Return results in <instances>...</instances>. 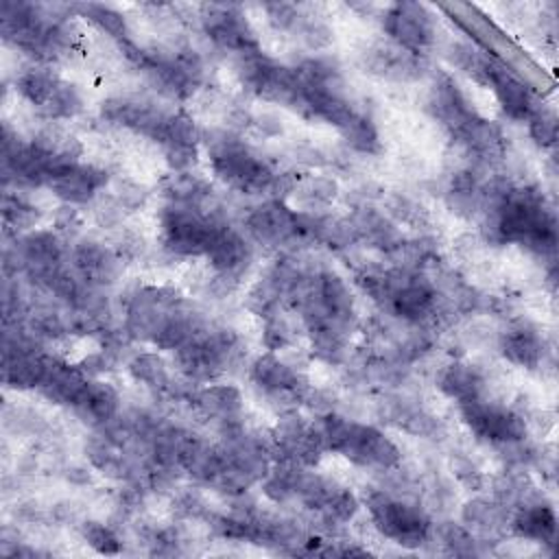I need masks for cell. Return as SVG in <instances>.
I'll return each mask as SVG.
<instances>
[{
  "label": "cell",
  "instance_id": "cell-36",
  "mask_svg": "<svg viewBox=\"0 0 559 559\" xmlns=\"http://www.w3.org/2000/svg\"><path fill=\"white\" fill-rule=\"evenodd\" d=\"M81 533H83V539H85L96 552L116 555V552L122 550L120 537H118L107 524H100V522H85Z\"/></svg>",
  "mask_w": 559,
  "mask_h": 559
},
{
  "label": "cell",
  "instance_id": "cell-16",
  "mask_svg": "<svg viewBox=\"0 0 559 559\" xmlns=\"http://www.w3.org/2000/svg\"><path fill=\"white\" fill-rule=\"evenodd\" d=\"M251 380L269 397L282 402H297L308 391V380L275 354H262L253 360Z\"/></svg>",
  "mask_w": 559,
  "mask_h": 559
},
{
  "label": "cell",
  "instance_id": "cell-24",
  "mask_svg": "<svg viewBox=\"0 0 559 559\" xmlns=\"http://www.w3.org/2000/svg\"><path fill=\"white\" fill-rule=\"evenodd\" d=\"M118 402H120L118 393L111 384L100 382V380H87V384L74 400L72 408L85 424L100 426L116 417Z\"/></svg>",
  "mask_w": 559,
  "mask_h": 559
},
{
  "label": "cell",
  "instance_id": "cell-13",
  "mask_svg": "<svg viewBox=\"0 0 559 559\" xmlns=\"http://www.w3.org/2000/svg\"><path fill=\"white\" fill-rule=\"evenodd\" d=\"M459 411L465 426L485 443L511 445L526 437V421L522 415L502 404L480 397L469 404H461Z\"/></svg>",
  "mask_w": 559,
  "mask_h": 559
},
{
  "label": "cell",
  "instance_id": "cell-28",
  "mask_svg": "<svg viewBox=\"0 0 559 559\" xmlns=\"http://www.w3.org/2000/svg\"><path fill=\"white\" fill-rule=\"evenodd\" d=\"M20 253L24 264L37 275V277H46L48 273L59 269L61 255H63V247L59 242V238L55 234L48 231H35L31 236H26L20 242Z\"/></svg>",
  "mask_w": 559,
  "mask_h": 559
},
{
  "label": "cell",
  "instance_id": "cell-26",
  "mask_svg": "<svg viewBox=\"0 0 559 559\" xmlns=\"http://www.w3.org/2000/svg\"><path fill=\"white\" fill-rule=\"evenodd\" d=\"M87 376L68 362L55 360L50 358L46 376L39 384V391L55 404H74V400L79 397V393L83 391V386L87 384Z\"/></svg>",
  "mask_w": 559,
  "mask_h": 559
},
{
  "label": "cell",
  "instance_id": "cell-3",
  "mask_svg": "<svg viewBox=\"0 0 559 559\" xmlns=\"http://www.w3.org/2000/svg\"><path fill=\"white\" fill-rule=\"evenodd\" d=\"M266 493L275 500L297 498L328 524H343L352 520L358 509L349 489L314 472H304L301 465H290L282 472L277 469L266 483Z\"/></svg>",
  "mask_w": 559,
  "mask_h": 559
},
{
  "label": "cell",
  "instance_id": "cell-35",
  "mask_svg": "<svg viewBox=\"0 0 559 559\" xmlns=\"http://www.w3.org/2000/svg\"><path fill=\"white\" fill-rule=\"evenodd\" d=\"M129 371L135 380L144 382L146 386H164L168 380L166 365L155 354H140L129 362Z\"/></svg>",
  "mask_w": 559,
  "mask_h": 559
},
{
  "label": "cell",
  "instance_id": "cell-8",
  "mask_svg": "<svg viewBox=\"0 0 559 559\" xmlns=\"http://www.w3.org/2000/svg\"><path fill=\"white\" fill-rule=\"evenodd\" d=\"M153 81V85L168 98L190 96L201 81V61L194 50H140L135 46L127 52Z\"/></svg>",
  "mask_w": 559,
  "mask_h": 559
},
{
  "label": "cell",
  "instance_id": "cell-18",
  "mask_svg": "<svg viewBox=\"0 0 559 559\" xmlns=\"http://www.w3.org/2000/svg\"><path fill=\"white\" fill-rule=\"evenodd\" d=\"M46 186L63 203L81 205V203H90L107 186V173L92 164L72 162V164L59 166L50 175Z\"/></svg>",
  "mask_w": 559,
  "mask_h": 559
},
{
  "label": "cell",
  "instance_id": "cell-2",
  "mask_svg": "<svg viewBox=\"0 0 559 559\" xmlns=\"http://www.w3.org/2000/svg\"><path fill=\"white\" fill-rule=\"evenodd\" d=\"M310 428L323 452L338 454L354 465L389 469L400 463L397 445L369 424L328 413L314 419Z\"/></svg>",
  "mask_w": 559,
  "mask_h": 559
},
{
  "label": "cell",
  "instance_id": "cell-39",
  "mask_svg": "<svg viewBox=\"0 0 559 559\" xmlns=\"http://www.w3.org/2000/svg\"><path fill=\"white\" fill-rule=\"evenodd\" d=\"M266 13H269V20L280 28H288L290 24L297 22V9L293 4H269Z\"/></svg>",
  "mask_w": 559,
  "mask_h": 559
},
{
  "label": "cell",
  "instance_id": "cell-27",
  "mask_svg": "<svg viewBox=\"0 0 559 559\" xmlns=\"http://www.w3.org/2000/svg\"><path fill=\"white\" fill-rule=\"evenodd\" d=\"M511 528L522 539L552 544L557 535V515L548 504H542V502L524 504L513 515Z\"/></svg>",
  "mask_w": 559,
  "mask_h": 559
},
{
  "label": "cell",
  "instance_id": "cell-37",
  "mask_svg": "<svg viewBox=\"0 0 559 559\" xmlns=\"http://www.w3.org/2000/svg\"><path fill=\"white\" fill-rule=\"evenodd\" d=\"M528 131H531V138L539 146H555V142H557V118H555V114L546 111V109H537L528 118Z\"/></svg>",
  "mask_w": 559,
  "mask_h": 559
},
{
  "label": "cell",
  "instance_id": "cell-9",
  "mask_svg": "<svg viewBox=\"0 0 559 559\" xmlns=\"http://www.w3.org/2000/svg\"><path fill=\"white\" fill-rule=\"evenodd\" d=\"M367 511L376 531L404 548H417L430 535V520L419 507L384 491L369 493Z\"/></svg>",
  "mask_w": 559,
  "mask_h": 559
},
{
  "label": "cell",
  "instance_id": "cell-14",
  "mask_svg": "<svg viewBox=\"0 0 559 559\" xmlns=\"http://www.w3.org/2000/svg\"><path fill=\"white\" fill-rule=\"evenodd\" d=\"M201 24L218 48L236 52L238 57L260 50L255 31L236 4H203Z\"/></svg>",
  "mask_w": 559,
  "mask_h": 559
},
{
  "label": "cell",
  "instance_id": "cell-32",
  "mask_svg": "<svg viewBox=\"0 0 559 559\" xmlns=\"http://www.w3.org/2000/svg\"><path fill=\"white\" fill-rule=\"evenodd\" d=\"M197 402L203 408V413H207L212 417H218L223 421L231 419L242 408V397H240L238 389L227 386V384H214V386L203 389L199 393Z\"/></svg>",
  "mask_w": 559,
  "mask_h": 559
},
{
  "label": "cell",
  "instance_id": "cell-33",
  "mask_svg": "<svg viewBox=\"0 0 559 559\" xmlns=\"http://www.w3.org/2000/svg\"><path fill=\"white\" fill-rule=\"evenodd\" d=\"M341 138L345 140L347 146H352L358 153H367V155H376L380 153V133L378 127L373 124L371 118H367L365 114H356L341 131Z\"/></svg>",
  "mask_w": 559,
  "mask_h": 559
},
{
  "label": "cell",
  "instance_id": "cell-31",
  "mask_svg": "<svg viewBox=\"0 0 559 559\" xmlns=\"http://www.w3.org/2000/svg\"><path fill=\"white\" fill-rule=\"evenodd\" d=\"M61 83L63 81L46 68H31V70L22 72L20 79L15 81L20 94L39 111H44L50 105V100L55 98Z\"/></svg>",
  "mask_w": 559,
  "mask_h": 559
},
{
  "label": "cell",
  "instance_id": "cell-38",
  "mask_svg": "<svg viewBox=\"0 0 559 559\" xmlns=\"http://www.w3.org/2000/svg\"><path fill=\"white\" fill-rule=\"evenodd\" d=\"M4 221L15 229H26L37 221V212L33 205L24 203L17 197H4Z\"/></svg>",
  "mask_w": 559,
  "mask_h": 559
},
{
  "label": "cell",
  "instance_id": "cell-6",
  "mask_svg": "<svg viewBox=\"0 0 559 559\" xmlns=\"http://www.w3.org/2000/svg\"><path fill=\"white\" fill-rule=\"evenodd\" d=\"M236 74L255 96L304 114V87L295 68L282 66L255 50L238 57Z\"/></svg>",
  "mask_w": 559,
  "mask_h": 559
},
{
  "label": "cell",
  "instance_id": "cell-30",
  "mask_svg": "<svg viewBox=\"0 0 559 559\" xmlns=\"http://www.w3.org/2000/svg\"><path fill=\"white\" fill-rule=\"evenodd\" d=\"M469 155L483 162H496L504 153V138L496 124L485 118H476L459 138H454Z\"/></svg>",
  "mask_w": 559,
  "mask_h": 559
},
{
  "label": "cell",
  "instance_id": "cell-19",
  "mask_svg": "<svg viewBox=\"0 0 559 559\" xmlns=\"http://www.w3.org/2000/svg\"><path fill=\"white\" fill-rule=\"evenodd\" d=\"M428 109L437 122H441L452 138H459L478 114L450 76H439L428 94Z\"/></svg>",
  "mask_w": 559,
  "mask_h": 559
},
{
  "label": "cell",
  "instance_id": "cell-23",
  "mask_svg": "<svg viewBox=\"0 0 559 559\" xmlns=\"http://www.w3.org/2000/svg\"><path fill=\"white\" fill-rule=\"evenodd\" d=\"M437 386L445 397L461 406L483 397L485 378L469 362H450L441 367V371L437 373Z\"/></svg>",
  "mask_w": 559,
  "mask_h": 559
},
{
  "label": "cell",
  "instance_id": "cell-15",
  "mask_svg": "<svg viewBox=\"0 0 559 559\" xmlns=\"http://www.w3.org/2000/svg\"><path fill=\"white\" fill-rule=\"evenodd\" d=\"M382 26L395 46L415 55H424V50L435 41L432 15L424 4L417 2L391 4L384 11Z\"/></svg>",
  "mask_w": 559,
  "mask_h": 559
},
{
  "label": "cell",
  "instance_id": "cell-11",
  "mask_svg": "<svg viewBox=\"0 0 559 559\" xmlns=\"http://www.w3.org/2000/svg\"><path fill=\"white\" fill-rule=\"evenodd\" d=\"M465 70L469 74H474L476 81H480L483 85H487L493 92L496 100L500 103L502 111L509 118L528 120L537 111L531 90L498 61L474 52L469 63L465 66Z\"/></svg>",
  "mask_w": 559,
  "mask_h": 559
},
{
  "label": "cell",
  "instance_id": "cell-25",
  "mask_svg": "<svg viewBox=\"0 0 559 559\" xmlns=\"http://www.w3.org/2000/svg\"><path fill=\"white\" fill-rule=\"evenodd\" d=\"M500 352L509 362L535 369L544 360V341L531 325L518 323L500 334Z\"/></svg>",
  "mask_w": 559,
  "mask_h": 559
},
{
  "label": "cell",
  "instance_id": "cell-29",
  "mask_svg": "<svg viewBox=\"0 0 559 559\" xmlns=\"http://www.w3.org/2000/svg\"><path fill=\"white\" fill-rule=\"evenodd\" d=\"M74 266L87 284H111L118 275L116 255L98 242H83L74 251Z\"/></svg>",
  "mask_w": 559,
  "mask_h": 559
},
{
  "label": "cell",
  "instance_id": "cell-12",
  "mask_svg": "<svg viewBox=\"0 0 559 559\" xmlns=\"http://www.w3.org/2000/svg\"><path fill=\"white\" fill-rule=\"evenodd\" d=\"M321 225L323 223L293 212L282 201H266L253 207L247 218L253 238L266 245H290L310 236H321Z\"/></svg>",
  "mask_w": 559,
  "mask_h": 559
},
{
  "label": "cell",
  "instance_id": "cell-22",
  "mask_svg": "<svg viewBox=\"0 0 559 559\" xmlns=\"http://www.w3.org/2000/svg\"><path fill=\"white\" fill-rule=\"evenodd\" d=\"M205 258L223 280H238L251 262V249L238 231L225 227V231L218 236Z\"/></svg>",
  "mask_w": 559,
  "mask_h": 559
},
{
  "label": "cell",
  "instance_id": "cell-4",
  "mask_svg": "<svg viewBox=\"0 0 559 559\" xmlns=\"http://www.w3.org/2000/svg\"><path fill=\"white\" fill-rule=\"evenodd\" d=\"M210 164L214 175L242 194H262L277 183L269 162L242 140L221 133L210 142Z\"/></svg>",
  "mask_w": 559,
  "mask_h": 559
},
{
  "label": "cell",
  "instance_id": "cell-34",
  "mask_svg": "<svg viewBox=\"0 0 559 559\" xmlns=\"http://www.w3.org/2000/svg\"><path fill=\"white\" fill-rule=\"evenodd\" d=\"M81 11H83V15L92 22V24H96L100 31H105L109 37H114V39H118V41H129V37H127V24H124V17L118 13V11H114V9H109V7H105V4H83V7H79Z\"/></svg>",
  "mask_w": 559,
  "mask_h": 559
},
{
  "label": "cell",
  "instance_id": "cell-21",
  "mask_svg": "<svg viewBox=\"0 0 559 559\" xmlns=\"http://www.w3.org/2000/svg\"><path fill=\"white\" fill-rule=\"evenodd\" d=\"M50 358L37 352L31 343L7 341L4 345V384L11 389H39Z\"/></svg>",
  "mask_w": 559,
  "mask_h": 559
},
{
  "label": "cell",
  "instance_id": "cell-5",
  "mask_svg": "<svg viewBox=\"0 0 559 559\" xmlns=\"http://www.w3.org/2000/svg\"><path fill=\"white\" fill-rule=\"evenodd\" d=\"M225 227L194 203L173 201L162 210L159 240L175 255H207Z\"/></svg>",
  "mask_w": 559,
  "mask_h": 559
},
{
  "label": "cell",
  "instance_id": "cell-20",
  "mask_svg": "<svg viewBox=\"0 0 559 559\" xmlns=\"http://www.w3.org/2000/svg\"><path fill=\"white\" fill-rule=\"evenodd\" d=\"M365 68L382 79L391 81H413L426 70L421 55L404 50L391 44H376L365 52Z\"/></svg>",
  "mask_w": 559,
  "mask_h": 559
},
{
  "label": "cell",
  "instance_id": "cell-17",
  "mask_svg": "<svg viewBox=\"0 0 559 559\" xmlns=\"http://www.w3.org/2000/svg\"><path fill=\"white\" fill-rule=\"evenodd\" d=\"M100 114L105 120H109L111 124L131 129L135 133H142L146 138H151L153 142L159 140L164 124L168 120L170 114L162 111L157 105L142 100V98H109L103 103Z\"/></svg>",
  "mask_w": 559,
  "mask_h": 559
},
{
  "label": "cell",
  "instance_id": "cell-1",
  "mask_svg": "<svg viewBox=\"0 0 559 559\" xmlns=\"http://www.w3.org/2000/svg\"><path fill=\"white\" fill-rule=\"evenodd\" d=\"M487 227L496 240L522 245L539 255L552 253L557 245L555 216L544 197L528 188L500 192L489 207Z\"/></svg>",
  "mask_w": 559,
  "mask_h": 559
},
{
  "label": "cell",
  "instance_id": "cell-7",
  "mask_svg": "<svg viewBox=\"0 0 559 559\" xmlns=\"http://www.w3.org/2000/svg\"><path fill=\"white\" fill-rule=\"evenodd\" d=\"M373 293L382 299V306L402 321L419 323L437 310V290L432 282L417 271H386L376 280Z\"/></svg>",
  "mask_w": 559,
  "mask_h": 559
},
{
  "label": "cell",
  "instance_id": "cell-10",
  "mask_svg": "<svg viewBox=\"0 0 559 559\" xmlns=\"http://www.w3.org/2000/svg\"><path fill=\"white\" fill-rule=\"evenodd\" d=\"M238 356V336L231 330H201L175 349L179 369L192 380H214L229 369Z\"/></svg>",
  "mask_w": 559,
  "mask_h": 559
}]
</instances>
